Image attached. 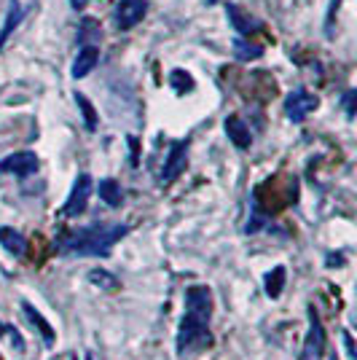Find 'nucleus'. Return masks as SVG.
<instances>
[{
    "label": "nucleus",
    "mask_w": 357,
    "mask_h": 360,
    "mask_svg": "<svg viewBox=\"0 0 357 360\" xmlns=\"http://www.w3.org/2000/svg\"><path fill=\"white\" fill-rule=\"evenodd\" d=\"M225 14H228L231 24H234L242 36H250V33H255V30H258L255 19H253L250 14H244L242 8H239V6H234V3H228V6H225Z\"/></svg>",
    "instance_id": "obj_14"
},
{
    "label": "nucleus",
    "mask_w": 357,
    "mask_h": 360,
    "mask_svg": "<svg viewBox=\"0 0 357 360\" xmlns=\"http://www.w3.org/2000/svg\"><path fill=\"white\" fill-rule=\"evenodd\" d=\"M148 14V3L145 0H121L116 6V27L118 30H132L137 22Z\"/></svg>",
    "instance_id": "obj_7"
},
{
    "label": "nucleus",
    "mask_w": 357,
    "mask_h": 360,
    "mask_svg": "<svg viewBox=\"0 0 357 360\" xmlns=\"http://www.w3.org/2000/svg\"><path fill=\"white\" fill-rule=\"evenodd\" d=\"M325 341L328 339H325V328H322L317 309L309 306V334L303 339L299 360H322V355H325Z\"/></svg>",
    "instance_id": "obj_2"
},
{
    "label": "nucleus",
    "mask_w": 357,
    "mask_h": 360,
    "mask_svg": "<svg viewBox=\"0 0 357 360\" xmlns=\"http://www.w3.org/2000/svg\"><path fill=\"white\" fill-rule=\"evenodd\" d=\"M207 325H209V322L183 318L180 331H177V352H188V350H193V347L209 344V331H207Z\"/></svg>",
    "instance_id": "obj_4"
},
{
    "label": "nucleus",
    "mask_w": 357,
    "mask_h": 360,
    "mask_svg": "<svg viewBox=\"0 0 357 360\" xmlns=\"http://www.w3.org/2000/svg\"><path fill=\"white\" fill-rule=\"evenodd\" d=\"M231 46H234V57L242 59V62H250V59H261L263 57L261 46L247 43L244 38H234V40H231Z\"/></svg>",
    "instance_id": "obj_18"
},
{
    "label": "nucleus",
    "mask_w": 357,
    "mask_h": 360,
    "mask_svg": "<svg viewBox=\"0 0 357 360\" xmlns=\"http://www.w3.org/2000/svg\"><path fill=\"white\" fill-rule=\"evenodd\" d=\"M38 170V156L33 151H19L11 153L0 162V172H8V175H17V178H30Z\"/></svg>",
    "instance_id": "obj_9"
},
{
    "label": "nucleus",
    "mask_w": 357,
    "mask_h": 360,
    "mask_svg": "<svg viewBox=\"0 0 357 360\" xmlns=\"http://www.w3.org/2000/svg\"><path fill=\"white\" fill-rule=\"evenodd\" d=\"M207 3H215V0H207Z\"/></svg>",
    "instance_id": "obj_28"
},
{
    "label": "nucleus",
    "mask_w": 357,
    "mask_h": 360,
    "mask_svg": "<svg viewBox=\"0 0 357 360\" xmlns=\"http://www.w3.org/2000/svg\"><path fill=\"white\" fill-rule=\"evenodd\" d=\"M75 102H78V108H81V116H84V121H86V130H97V124H100V118H97V111H94V105L89 102V97L81 95V92H75Z\"/></svg>",
    "instance_id": "obj_20"
},
{
    "label": "nucleus",
    "mask_w": 357,
    "mask_h": 360,
    "mask_svg": "<svg viewBox=\"0 0 357 360\" xmlns=\"http://www.w3.org/2000/svg\"><path fill=\"white\" fill-rule=\"evenodd\" d=\"M331 360H336V358H331Z\"/></svg>",
    "instance_id": "obj_29"
},
{
    "label": "nucleus",
    "mask_w": 357,
    "mask_h": 360,
    "mask_svg": "<svg viewBox=\"0 0 357 360\" xmlns=\"http://www.w3.org/2000/svg\"><path fill=\"white\" fill-rule=\"evenodd\" d=\"M22 309H24V315H27V320L33 322L38 331H40V336L46 339V344H54V328H51V322L46 320V318H43V315H40L30 302H22Z\"/></svg>",
    "instance_id": "obj_13"
},
{
    "label": "nucleus",
    "mask_w": 357,
    "mask_h": 360,
    "mask_svg": "<svg viewBox=\"0 0 357 360\" xmlns=\"http://www.w3.org/2000/svg\"><path fill=\"white\" fill-rule=\"evenodd\" d=\"M97 62H100V49H97L94 43H86V46H81V49H78V54H75V59H73L70 76H73V78L89 76L94 68H97Z\"/></svg>",
    "instance_id": "obj_10"
},
{
    "label": "nucleus",
    "mask_w": 357,
    "mask_h": 360,
    "mask_svg": "<svg viewBox=\"0 0 357 360\" xmlns=\"http://www.w3.org/2000/svg\"><path fill=\"white\" fill-rule=\"evenodd\" d=\"M73 360H75V358H73Z\"/></svg>",
    "instance_id": "obj_30"
},
{
    "label": "nucleus",
    "mask_w": 357,
    "mask_h": 360,
    "mask_svg": "<svg viewBox=\"0 0 357 360\" xmlns=\"http://www.w3.org/2000/svg\"><path fill=\"white\" fill-rule=\"evenodd\" d=\"M317 108H319V97L306 92V89H296V92H290L287 100H285V114H287V118L293 124H301L306 116L315 114Z\"/></svg>",
    "instance_id": "obj_5"
},
{
    "label": "nucleus",
    "mask_w": 357,
    "mask_h": 360,
    "mask_svg": "<svg viewBox=\"0 0 357 360\" xmlns=\"http://www.w3.org/2000/svg\"><path fill=\"white\" fill-rule=\"evenodd\" d=\"M186 318L209 322L212 318V290L205 285H191L186 290Z\"/></svg>",
    "instance_id": "obj_3"
},
{
    "label": "nucleus",
    "mask_w": 357,
    "mask_h": 360,
    "mask_svg": "<svg viewBox=\"0 0 357 360\" xmlns=\"http://www.w3.org/2000/svg\"><path fill=\"white\" fill-rule=\"evenodd\" d=\"M169 86L177 92V95H188V92H193V86H196V81L191 78V73H186V70H172L169 73Z\"/></svg>",
    "instance_id": "obj_19"
},
{
    "label": "nucleus",
    "mask_w": 357,
    "mask_h": 360,
    "mask_svg": "<svg viewBox=\"0 0 357 360\" xmlns=\"http://www.w3.org/2000/svg\"><path fill=\"white\" fill-rule=\"evenodd\" d=\"M285 280H287L285 266H274V269L266 274V296H269V299H280L282 288H285Z\"/></svg>",
    "instance_id": "obj_17"
},
{
    "label": "nucleus",
    "mask_w": 357,
    "mask_h": 360,
    "mask_svg": "<svg viewBox=\"0 0 357 360\" xmlns=\"http://www.w3.org/2000/svg\"><path fill=\"white\" fill-rule=\"evenodd\" d=\"M328 264L333 266V264H344V258H341V256H331V258H328Z\"/></svg>",
    "instance_id": "obj_26"
},
{
    "label": "nucleus",
    "mask_w": 357,
    "mask_h": 360,
    "mask_svg": "<svg viewBox=\"0 0 357 360\" xmlns=\"http://www.w3.org/2000/svg\"><path fill=\"white\" fill-rule=\"evenodd\" d=\"M86 277H89V283L102 288V290H118V280L113 277L111 272H105V269H92Z\"/></svg>",
    "instance_id": "obj_21"
},
{
    "label": "nucleus",
    "mask_w": 357,
    "mask_h": 360,
    "mask_svg": "<svg viewBox=\"0 0 357 360\" xmlns=\"http://www.w3.org/2000/svg\"><path fill=\"white\" fill-rule=\"evenodd\" d=\"M344 341H347V350H349V358L355 360L357 352H355V344H352V339H349V334H344Z\"/></svg>",
    "instance_id": "obj_25"
},
{
    "label": "nucleus",
    "mask_w": 357,
    "mask_h": 360,
    "mask_svg": "<svg viewBox=\"0 0 357 360\" xmlns=\"http://www.w3.org/2000/svg\"><path fill=\"white\" fill-rule=\"evenodd\" d=\"M0 245H3L6 253H11V256H22L27 250V240L19 234L17 228L0 226Z\"/></svg>",
    "instance_id": "obj_12"
},
{
    "label": "nucleus",
    "mask_w": 357,
    "mask_h": 360,
    "mask_svg": "<svg viewBox=\"0 0 357 360\" xmlns=\"http://www.w3.org/2000/svg\"><path fill=\"white\" fill-rule=\"evenodd\" d=\"M100 36H102V30H100V24L94 19H84L81 22V30H78V43H97L100 40Z\"/></svg>",
    "instance_id": "obj_22"
},
{
    "label": "nucleus",
    "mask_w": 357,
    "mask_h": 360,
    "mask_svg": "<svg viewBox=\"0 0 357 360\" xmlns=\"http://www.w3.org/2000/svg\"><path fill=\"white\" fill-rule=\"evenodd\" d=\"M129 226H121V224H113V226H86L73 231L70 237L62 240V250L65 253H73V256H100V258H108L111 256L113 245L127 237Z\"/></svg>",
    "instance_id": "obj_1"
},
{
    "label": "nucleus",
    "mask_w": 357,
    "mask_h": 360,
    "mask_svg": "<svg viewBox=\"0 0 357 360\" xmlns=\"http://www.w3.org/2000/svg\"><path fill=\"white\" fill-rule=\"evenodd\" d=\"M188 162V140H177L169 146L167 162H164V170H161V183H172L180 172L186 170Z\"/></svg>",
    "instance_id": "obj_8"
},
{
    "label": "nucleus",
    "mask_w": 357,
    "mask_h": 360,
    "mask_svg": "<svg viewBox=\"0 0 357 360\" xmlns=\"http://www.w3.org/2000/svg\"><path fill=\"white\" fill-rule=\"evenodd\" d=\"M127 143H129V151H132V167H137L140 164V143H137V137H127Z\"/></svg>",
    "instance_id": "obj_23"
},
{
    "label": "nucleus",
    "mask_w": 357,
    "mask_h": 360,
    "mask_svg": "<svg viewBox=\"0 0 357 360\" xmlns=\"http://www.w3.org/2000/svg\"><path fill=\"white\" fill-rule=\"evenodd\" d=\"M84 360H94V358H92V355H86V358H84Z\"/></svg>",
    "instance_id": "obj_27"
},
{
    "label": "nucleus",
    "mask_w": 357,
    "mask_h": 360,
    "mask_svg": "<svg viewBox=\"0 0 357 360\" xmlns=\"http://www.w3.org/2000/svg\"><path fill=\"white\" fill-rule=\"evenodd\" d=\"M225 134H228V140L237 146V148H250V143H253V134L247 130V124H244L239 116H228L225 118Z\"/></svg>",
    "instance_id": "obj_11"
},
{
    "label": "nucleus",
    "mask_w": 357,
    "mask_h": 360,
    "mask_svg": "<svg viewBox=\"0 0 357 360\" xmlns=\"http://www.w3.org/2000/svg\"><path fill=\"white\" fill-rule=\"evenodd\" d=\"M22 3L19 0H8V11H6V24H3V30H0V49L6 46V40H8V36L14 33L19 27V22H22Z\"/></svg>",
    "instance_id": "obj_15"
},
{
    "label": "nucleus",
    "mask_w": 357,
    "mask_h": 360,
    "mask_svg": "<svg viewBox=\"0 0 357 360\" xmlns=\"http://www.w3.org/2000/svg\"><path fill=\"white\" fill-rule=\"evenodd\" d=\"M89 196H92V178L84 172V175H78V178H75L73 191H70V196H68V202H65L62 212H65L68 218H78V215L86 210Z\"/></svg>",
    "instance_id": "obj_6"
},
{
    "label": "nucleus",
    "mask_w": 357,
    "mask_h": 360,
    "mask_svg": "<svg viewBox=\"0 0 357 360\" xmlns=\"http://www.w3.org/2000/svg\"><path fill=\"white\" fill-rule=\"evenodd\" d=\"M355 92H347V95H344V108H347V116H349V118H352V116H355Z\"/></svg>",
    "instance_id": "obj_24"
},
{
    "label": "nucleus",
    "mask_w": 357,
    "mask_h": 360,
    "mask_svg": "<svg viewBox=\"0 0 357 360\" xmlns=\"http://www.w3.org/2000/svg\"><path fill=\"white\" fill-rule=\"evenodd\" d=\"M100 199L108 205V208H121V202H124V194H121V186L113 180V178H105V180H100Z\"/></svg>",
    "instance_id": "obj_16"
}]
</instances>
